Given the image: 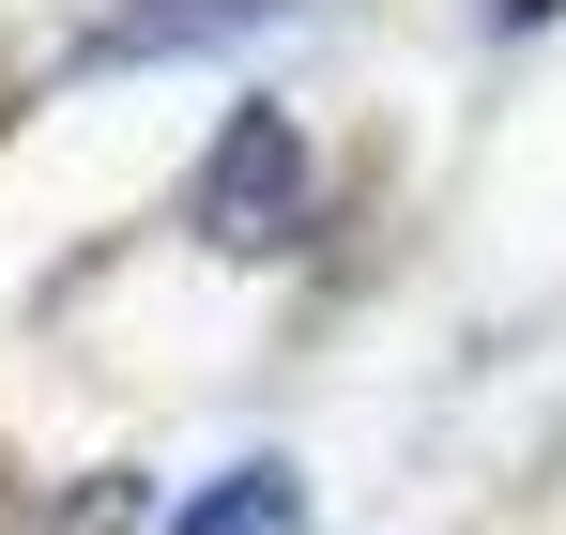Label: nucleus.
Masks as SVG:
<instances>
[{
    "instance_id": "2",
    "label": "nucleus",
    "mask_w": 566,
    "mask_h": 535,
    "mask_svg": "<svg viewBox=\"0 0 566 535\" xmlns=\"http://www.w3.org/2000/svg\"><path fill=\"white\" fill-rule=\"evenodd\" d=\"M291 0H123L93 31V62H199V46H245V31H276Z\"/></svg>"
},
{
    "instance_id": "1",
    "label": "nucleus",
    "mask_w": 566,
    "mask_h": 535,
    "mask_svg": "<svg viewBox=\"0 0 566 535\" xmlns=\"http://www.w3.org/2000/svg\"><path fill=\"white\" fill-rule=\"evenodd\" d=\"M306 199H322V169H306L291 107H230L214 154H199V183H185V230L230 245V261H276L291 230H306Z\"/></svg>"
},
{
    "instance_id": "3",
    "label": "nucleus",
    "mask_w": 566,
    "mask_h": 535,
    "mask_svg": "<svg viewBox=\"0 0 566 535\" xmlns=\"http://www.w3.org/2000/svg\"><path fill=\"white\" fill-rule=\"evenodd\" d=\"M169 535H306V490H291L276 459H245V474H214L199 505H169Z\"/></svg>"
},
{
    "instance_id": "4",
    "label": "nucleus",
    "mask_w": 566,
    "mask_h": 535,
    "mask_svg": "<svg viewBox=\"0 0 566 535\" xmlns=\"http://www.w3.org/2000/svg\"><path fill=\"white\" fill-rule=\"evenodd\" d=\"M505 15H552V0H505Z\"/></svg>"
}]
</instances>
